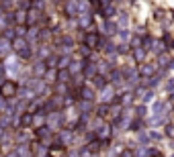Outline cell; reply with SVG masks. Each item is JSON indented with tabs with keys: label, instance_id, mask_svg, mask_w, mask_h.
Returning a JSON list of instances; mask_svg holds the SVG:
<instances>
[{
	"label": "cell",
	"instance_id": "cell-5",
	"mask_svg": "<svg viewBox=\"0 0 174 157\" xmlns=\"http://www.w3.org/2000/svg\"><path fill=\"white\" fill-rule=\"evenodd\" d=\"M10 53V45H8V41H0V55H8Z\"/></svg>",
	"mask_w": 174,
	"mask_h": 157
},
{
	"label": "cell",
	"instance_id": "cell-12",
	"mask_svg": "<svg viewBox=\"0 0 174 157\" xmlns=\"http://www.w3.org/2000/svg\"><path fill=\"white\" fill-rule=\"evenodd\" d=\"M2 108H4V100H0V110H2Z\"/></svg>",
	"mask_w": 174,
	"mask_h": 157
},
{
	"label": "cell",
	"instance_id": "cell-8",
	"mask_svg": "<svg viewBox=\"0 0 174 157\" xmlns=\"http://www.w3.org/2000/svg\"><path fill=\"white\" fill-rule=\"evenodd\" d=\"M94 86H96V88H104V80L96 76V78H94Z\"/></svg>",
	"mask_w": 174,
	"mask_h": 157
},
{
	"label": "cell",
	"instance_id": "cell-4",
	"mask_svg": "<svg viewBox=\"0 0 174 157\" xmlns=\"http://www.w3.org/2000/svg\"><path fill=\"white\" fill-rule=\"evenodd\" d=\"M111 98H113V88L109 86V88L103 90V94H100V100H103V102H109Z\"/></svg>",
	"mask_w": 174,
	"mask_h": 157
},
{
	"label": "cell",
	"instance_id": "cell-1",
	"mask_svg": "<svg viewBox=\"0 0 174 157\" xmlns=\"http://www.w3.org/2000/svg\"><path fill=\"white\" fill-rule=\"evenodd\" d=\"M4 69L8 71V76H16V74H19V69H21V61H19V59H14V57H8Z\"/></svg>",
	"mask_w": 174,
	"mask_h": 157
},
{
	"label": "cell",
	"instance_id": "cell-11",
	"mask_svg": "<svg viewBox=\"0 0 174 157\" xmlns=\"http://www.w3.org/2000/svg\"><path fill=\"white\" fill-rule=\"evenodd\" d=\"M166 92H174V80H168V84H166Z\"/></svg>",
	"mask_w": 174,
	"mask_h": 157
},
{
	"label": "cell",
	"instance_id": "cell-3",
	"mask_svg": "<svg viewBox=\"0 0 174 157\" xmlns=\"http://www.w3.org/2000/svg\"><path fill=\"white\" fill-rule=\"evenodd\" d=\"M47 123H49V129H58V124H59V114H49V118H47Z\"/></svg>",
	"mask_w": 174,
	"mask_h": 157
},
{
	"label": "cell",
	"instance_id": "cell-7",
	"mask_svg": "<svg viewBox=\"0 0 174 157\" xmlns=\"http://www.w3.org/2000/svg\"><path fill=\"white\" fill-rule=\"evenodd\" d=\"M119 22H121L123 27H127V22H129V16H127V14H125V12H123V14L119 16Z\"/></svg>",
	"mask_w": 174,
	"mask_h": 157
},
{
	"label": "cell",
	"instance_id": "cell-10",
	"mask_svg": "<svg viewBox=\"0 0 174 157\" xmlns=\"http://www.w3.org/2000/svg\"><path fill=\"white\" fill-rule=\"evenodd\" d=\"M78 69H80V63H78V61H74V63H70V71H72V74H76Z\"/></svg>",
	"mask_w": 174,
	"mask_h": 157
},
{
	"label": "cell",
	"instance_id": "cell-2",
	"mask_svg": "<svg viewBox=\"0 0 174 157\" xmlns=\"http://www.w3.org/2000/svg\"><path fill=\"white\" fill-rule=\"evenodd\" d=\"M164 106H166V104H164L162 100L154 102V104H152V114H154V116H158V114H160V112L164 110Z\"/></svg>",
	"mask_w": 174,
	"mask_h": 157
},
{
	"label": "cell",
	"instance_id": "cell-9",
	"mask_svg": "<svg viewBox=\"0 0 174 157\" xmlns=\"http://www.w3.org/2000/svg\"><path fill=\"white\" fill-rule=\"evenodd\" d=\"M119 39H121V41H127V39H129V31H127V29H123V31L119 33Z\"/></svg>",
	"mask_w": 174,
	"mask_h": 157
},
{
	"label": "cell",
	"instance_id": "cell-6",
	"mask_svg": "<svg viewBox=\"0 0 174 157\" xmlns=\"http://www.w3.org/2000/svg\"><path fill=\"white\" fill-rule=\"evenodd\" d=\"M78 22H80V25H84V27H86V25H88V22H90V19H88V14H80V19H78Z\"/></svg>",
	"mask_w": 174,
	"mask_h": 157
}]
</instances>
